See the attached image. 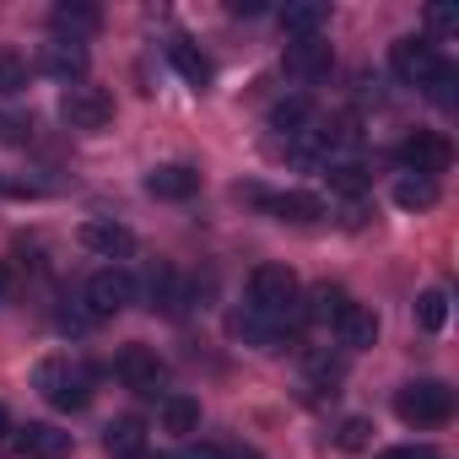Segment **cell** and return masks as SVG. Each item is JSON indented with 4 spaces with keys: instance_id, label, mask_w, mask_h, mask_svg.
Returning a JSON list of instances; mask_svg holds the SVG:
<instances>
[{
    "instance_id": "1",
    "label": "cell",
    "mask_w": 459,
    "mask_h": 459,
    "mask_svg": "<svg viewBox=\"0 0 459 459\" xmlns=\"http://www.w3.org/2000/svg\"><path fill=\"white\" fill-rule=\"evenodd\" d=\"M33 389L55 405V411H82L92 400V373L71 357H44L33 368Z\"/></svg>"
},
{
    "instance_id": "2",
    "label": "cell",
    "mask_w": 459,
    "mask_h": 459,
    "mask_svg": "<svg viewBox=\"0 0 459 459\" xmlns=\"http://www.w3.org/2000/svg\"><path fill=\"white\" fill-rule=\"evenodd\" d=\"M298 298L303 292H298V276L287 265H255V276H249V308L255 314H265L287 330V319L298 314Z\"/></svg>"
},
{
    "instance_id": "3",
    "label": "cell",
    "mask_w": 459,
    "mask_h": 459,
    "mask_svg": "<svg viewBox=\"0 0 459 459\" xmlns=\"http://www.w3.org/2000/svg\"><path fill=\"white\" fill-rule=\"evenodd\" d=\"M394 416L405 427H443L454 416V389L443 378H416V384L394 389Z\"/></svg>"
},
{
    "instance_id": "4",
    "label": "cell",
    "mask_w": 459,
    "mask_h": 459,
    "mask_svg": "<svg viewBox=\"0 0 459 459\" xmlns=\"http://www.w3.org/2000/svg\"><path fill=\"white\" fill-rule=\"evenodd\" d=\"M60 119L71 130H82V135H98V130L114 125V98L103 87H92V82H71L60 92Z\"/></svg>"
},
{
    "instance_id": "5",
    "label": "cell",
    "mask_w": 459,
    "mask_h": 459,
    "mask_svg": "<svg viewBox=\"0 0 459 459\" xmlns=\"http://www.w3.org/2000/svg\"><path fill=\"white\" fill-rule=\"evenodd\" d=\"M82 303H87L92 319H114V314H125V308L135 303V276H130L125 265H103V271L87 281Z\"/></svg>"
},
{
    "instance_id": "6",
    "label": "cell",
    "mask_w": 459,
    "mask_h": 459,
    "mask_svg": "<svg viewBox=\"0 0 459 459\" xmlns=\"http://www.w3.org/2000/svg\"><path fill=\"white\" fill-rule=\"evenodd\" d=\"M114 373L130 394H162L168 389V362L152 351V346H125L114 357Z\"/></svg>"
},
{
    "instance_id": "7",
    "label": "cell",
    "mask_w": 459,
    "mask_h": 459,
    "mask_svg": "<svg viewBox=\"0 0 459 459\" xmlns=\"http://www.w3.org/2000/svg\"><path fill=\"white\" fill-rule=\"evenodd\" d=\"M389 71H394L405 87H427V82L443 71V55H437L432 39H394V49H389Z\"/></svg>"
},
{
    "instance_id": "8",
    "label": "cell",
    "mask_w": 459,
    "mask_h": 459,
    "mask_svg": "<svg viewBox=\"0 0 459 459\" xmlns=\"http://www.w3.org/2000/svg\"><path fill=\"white\" fill-rule=\"evenodd\" d=\"M400 162H405V173H416V178H437V173H448L454 146H448V135H437V130H411V135L400 141Z\"/></svg>"
},
{
    "instance_id": "9",
    "label": "cell",
    "mask_w": 459,
    "mask_h": 459,
    "mask_svg": "<svg viewBox=\"0 0 459 459\" xmlns=\"http://www.w3.org/2000/svg\"><path fill=\"white\" fill-rule=\"evenodd\" d=\"M238 200H255V205H265V211H271V216H281V221H319V216H325V200H319V195H308V189L265 195L260 184H238Z\"/></svg>"
},
{
    "instance_id": "10",
    "label": "cell",
    "mask_w": 459,
    "mask_h": 459,
    "mask_svg": "<svg viewBox=\"0 0 459 459\" xmlns=\"http://www.w3.org/2000/svg\"><path fill=\"white\" fill-rule=\"evenodd\" d=\"M82 249H92V255H103V260H125L130 249H135V233L125 221H108V216H87L82 221Z\"/></svg>"
},
{
    "instance_id": "11",
    "label": "cell",
    "mask_w": 459,
    "mask_h": 459,
    "mask_svg": "<svg viewBox=\"0 0 459 459\" xmlns=\"http://www.w3.org/2000/svg\"><path fill=\"white\" fill-rule=\"evenodd\" d=\"M49 28H55V39L82 44V39H92L103 28V12L92 6V0H60V6L49 12Z\"/></svg>"
},
{
    "instance_id": "12",
    "label": "cell",
    "mask_w": 459,
    "mask_h": 459,
    "mask_svg": "<svg viewBox=\"0 0 459 459\" xmlns=\"http://www.w3.org/2000/svg\"><path fill=\"white\" fill-rule=\"evenodd\" d=\"M227 330H233L244 346H255V351H281V341H287V330L276 325V319H265V314H255L249 303L244 308H233L227 314Z\"/></svg>"
},
{
    "instance_id": "13",
    "label": "cell",
    "mask_w": 459,
    "mask_h": 459,
    "mask_svg": "<svg viewBox=\"0 0 459 459\" xmlns=\"http://www.w3.org/2000/svg\"><path fill=\"white\" fill-rule=\"evenodd\" d=\"M12 443L22 459H65L71 454V432H60L55 421H28V427H17Z\"/></svg>"
},
{
    "instance_id": "14",
    "label": "cell",
    "mask_w": 459,
    "mask_h": 459,
    "mask_svg": "<svg viewBox=\"0 0 459 459\" xmlns=\"http://www.w3.org/2000/svg\"><path fill=\"white\" fill-rule=\"evenodd\" d=\"M39 71L44 76H55V82H82L87 76V44H65V39H55V44H44L39 49Z\"/></svg>"
},
{
    "instance_id": "15",
    "label": "cell",
    "mask_w": 459,
    "mask_h": 459,
    "mask_svg": "<svg viewBox=\"0 0 459 459\" xmlns=\"http://www.w3.org/2000/svg\"><path fill=\"white\" fill-rule=\"evenodd\" d=\"M195 189H200V168H189V162H157L146 173V195H157V200H189Z\"/></svg>"
},
{
    "instance_id": "16",
    "label": "cell",
    "mask_w": 459,
    "mask_h": 459,
    "mask_svg": "<svg viewBox=\"0 0 459 459\" xmlns=\"http://www.w3.org/2000/svg\"><path fill=\"white\" fill-rule=\"evenodd\" d=\"M281 65H287V76H298V82H319V76L330 71V44H325V39H292L287 55H281Z\"/></svg>"
},
{
    "instance_id": "17",
    "label": "cell",
    "mask_w": 459,
    "mask_h": 459,
    "mask_svg": "<svg viewBox=\"0 0 459 459\" xmlns=\"http://www.w3.org/2000/svg\"><path fill=\"white\" fill-rule=\"evenodd\" d=\"M330 330H335V341H341L346 351H368V346L378 341V314H373V308H362V303H346V308H341V319H335Z\"/></svg>"
},
{
    "instance_id": "18",
    "label": "cell",
    "mask_w": 459,
    "mask_h": 459,
    "mask_svg": "<svg viewBox=\"0 0 459 459\" xmlns=\"http://www.w3.org/2000/svg\"><path fill=\"white\" fill-rule=\"evenodd\" d=\"M325 17H330V12L319 6V0H287V6L276 12V22H281L287 39H319Z\"/></svg>"
},
{
    "instance_id": "19",
    "label": "cell",
    "mask_w": 459,
    "mask_h": 459,
    "mask_svg": "<svg viewBox=\"0 0 459 459\" xmlns=\"http://www.w3.org/2000/svg\"><path fill=\"white\" fill-rule=\"evenodd\" d=\"M103 448H108L114 459L146 454V421H141V416H114V421L103 427Z\"/></svg>"
},
{
    "instance_id": "20",
    "label": "cell",
    "mask_w": 459,
    "mask_h": 459,
    "mask_svg": "<svg viewBox=\"0 0 459 459\" xmlns=\"http://www.w3.org/2000/svg\"><path fill=\"white\" fill-rule=\"evenodd\" d=\"M168 60H173V71H178L195 92H205V87H211V60H205L189 39H173V44H168Z\"/></svg>"
},
{
    "instance_id": "21",
    "label": "cell",
    "mask_w": 459,
    "mask_h": 459,
    "mask_svg": "<svg viewBox=\"0 0 459 459\" xmlns=\"http://www.w3.org/2000/svg\"><path fill=\"white\" fill-rule=\"evenodd\" d=\"M298 303H303V319H308V325H335V319H341V308H346L351 298H346V287L319 281V287H314L308 298H298Z\"/></svg>"
},
{
    "instance_id": "22",
    "label": "cell",
    "mask_w": 459,
    "mask_h": 459,
    "mask_svg": "<svg viewBox=\"0 0 459 459\" xmlns=\"http://www.w3.org/2000/svg\"><path fill=\"white\" fill-rule=\"evenodd\" d=\"M162 432L195 437L200 432V400L195 394H162Z\"/></svg>"
},
{
    "instance_id": "23",
    "label": "cell",
    "mask_w": 459,
    "mask_h": 459,
    "mask_svg": "<svg viewBox=\"0 0 459 459\" xmlns=\"http://www.w3.org/2000/svg\"><path fill=\"white\" fill-rule=\"evenodd\" d=\"M314 125V103L298 92V98H281L276 108H271V130L276 135H298V130H308Z\"/></svg>"
},
{
    "instance_id": "24",
    "label": "cell",
    "mask_w": 459,
    "mask_h": 459,
    "mask_svg": "<svg viewBox=\"0 0 459 459\" xmlns=\"http://www.w3.org/2000/svg\"><path fill=\"white\" fill-rule=\"evenodd\" d=\"M394 205H400V211H427V205H437V178L400 173V178H394Z\"/></svg>"
},
{
    "instance_id": "25",
    "label": "cell",
    "mask_w": 459,
    "mask_h": 459,
    "mask_svg": "<svg viewBox=\"0 0 459 459\" xmlns=\"http://www.w3.org/2000/svg\"><path fill=\"white\" fill-rule=\"evenodd\" d=\"M416 325H421L427 335H437V330L448 325V292H443V287H427V292L416 298Z\"/></svg>"
},
{
    "instance_id": "26",
    "label": "cell",
    "mask_w": 459,
    "mask_h": 459,
    "mask_svg": "<svg viewBox=\"0 0 459 459\" xmlns=\"http://www.w3.org/2000/svg\"><path fill=\"white\" fill-rule=\"evenodd\" d=\"M28 55H17V49H0V98H17V92H28Z\"/></svg>"
},
{
    "instance_id": "27",
    "label": "cell",
    "mask_w": 459,
    "mask_h": 459,
    "mask_svg": "<svg viewBox=\"0 0 459 459\" xmlns=\"http://www.w3.org/2000/svg\"><path fill=\"white\" fill-rule=\"evenodd\" d=\"M421 92H427L437 108H454V103H459V65H448V60H443V71H437Z\"/></svg>"
},
{
    "instance_id": "28",
    "label": "cell",
    "mask_w": 459,
    "mask_h": 459,
    "mask_svg": "<svg viewBox=\"0 0 459 459\" xmlns=\"http://www.w3.org/2000/svg\"><path fill=\"white\" fill-rule=\"evenodd\" d=\"M368 184H373V178H368L362 162H351V157H346V162H330V189H341V195H362Z\"/></svg>"
},
{
    "instance_id": "29",
    "label": "cell",
    "mask_w": 459,
    "mask_h": 459,
    "mask_svg": "<svg viewBox=\"0 0 459 459\" xmlns=\"http://www.w3.org/2000/svg\"><path fill=\"white\" fill-rule=\"evenodd\" d=\"M335 443H341V448H351V454H357V448H368V443H373V421H368V416H346V421H341V432H335Z\"/></svg>"
},
{
    "instance_id": "30",
    "label": "cell",
    "mask_w": 459,
    "mask_h": 459,
    "mask_svg": "<svg viewBox=\"0 0 459 459\" xmlns=\"http://www.w3.org/2000/svg\"><path fill=\"white\" fill-rule=\"evenodd\" d=\"M427 28H437V33H459V12H454V6H427Z\"/></svg>"
},
{
    "instance_id": "31",
    "label": "cell",
    "mask_w": 459,
    "mask_h": 459,
    "mask_svg": "<svg viewBox=\"0 0 459 459\" xmlns=\"http://www.w3.org/2000/svg\"><path fill=\"white\" fill-rule=\"evenodd\" d=\"M308 373H314V378H325V384H335V378H341V362H335V357H325V351H308Z\"/></svg>"
},
{
    "instance_id": "32",
    "label": "cell",
    "mask_w": 459,
    "mask_h": 459,
    "mask_svg": "<svg viewBox=\"0 0 459 459\" xmlns=\"http://www.w3.org/2000/svg\"><path fill=\"white\" fill-rule=\"evenodd\" d=\"M178 459H221V443H189Z\"/></svg>"
},
{
    "instance_id": "33",
    "label": "cell",
    "mask_w": 459,
    "mask_h": 459,
    "mask_svg": "<svg viewBox=\"0 0 459 459\" xmlns=\"http://www.w3.org/2000/svg\"><path fill=\"white\" fill-rule=\"evenodd\" d=\"M0 141H28V125L22 119H0Z\"/></svg>"
},
{
    "instance_id": "34",
    "label": "cell",
    "mask_w": 459,
    "mask_h": 459,
    "mask_svg": "<svg viewBox=\"0 0 459 459\" xmlns=\"http://www.w3.org/2000/svg\"><path fill=\"white\" fill-rule=\"evenodd\" d=\"M378 459H437L432 448H389V454H378Z\"/></svg>"
},
{
    "instance_id": "35",
    "label": "cell",
    "mask_w": 459,
    "mask_h": 459,
    "mask_svg": "<svg viewBox=\"0 0 459 459\" xmlns=\"http://www.w3.org/2000/svg\"><path fill=\"white\" fill-rule=\"evenodd\" d=\"M227 12H233V17H260L265 6H260V0H233V6H227Z\"/></svg>"
},
{
    "instance_id": "36",
    "label": "cell",
    "mask_w": 459,
    "mask_h": 459,
    "mask_svg": "<svg viewBox=\"0 0 459 459\" xmlns=\"http://www.w3.org/2000/svg\"><path fill=\"white\" fill-rule=\"evenodd\" d=\"M221 459H260L255 448H221Z\"/></svg>"
},
{
    "instance_id": "37",
    "label": "cell",
    "mask_w": 459,
    "mask_h": 459,
    "mask_svg": "<svg viewBox=\"0 0 459 459\" xmlns=\"http://www.w3.org/2000/svg\"><path fill=\"white\" fill-rule=\"evenodd\" d=\"M6 432H12V416H6V405H0V443H6Z\"/></svg>"
},
{
    "instance_id": "38",
    "label": "cell",
    "mask_w": 459,
    "mask_h": 459,
    "mask_svg": "<svg viewBox=\"0 0 459 459\" xmlns=\"http://www.w3.org/2000/svg\"><path fill=\"white\" fill-rule=\"evenodd\" d=\"M6 292H12V271H6V265H0V298H6Z\"/></svg>"
},
{
    "instance_id": "39",
    "label": "cell",
    "mask_w": 459,
    "mask_h": 459,
    "mask_svg": "<svg viewBox=\"0 0 459 459\" xmlns=\"http://www.w3.org/2000/svg\"><path fill=\"white\" fill-rule=\"evenodd\" d=\"M135 459H152V454H135Z\"/></svg>"
}]
</instances>
